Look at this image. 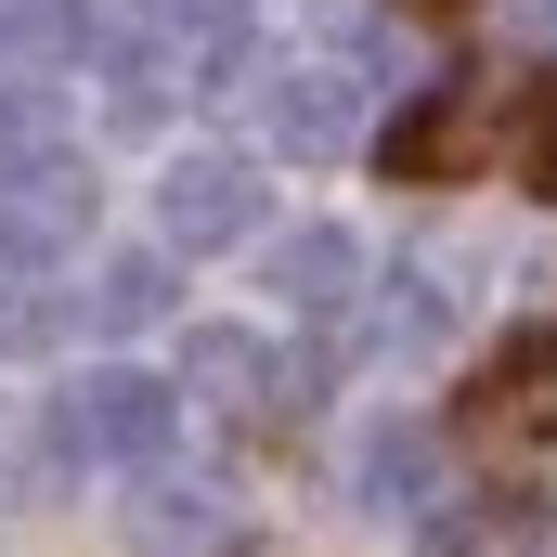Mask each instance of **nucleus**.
<instances>
[{"instance_id": "obj_1", "label": "nucleus", "mask_w": 557, "mask_h": 557, "mask_svg": "<svg viewBox=\"0 0 557 557\" xmlns=\"http://www.w3.org/2000/svg\"><path fill=\"white\" fill-rule=\"evenodd\" d=\"M169 441H182V376L91 363L78 389H52V454L65 467H169Z\"/></svg>"}, {"instance_id": "obj_2", "label": "nucleus", "mask_w": 557, "mask_h": 557, "mask_svg": "<svg viewBox=\"0 0 557 557\" xmlns=\"http://www.w3.org/2000/svg\"><path fill=\"white\" fill-rule=\"evenodd\" d=\"M78 234H91V169H78V143L0 169V273H52V260H78Z\"/></svg>"}, {"instance_id": "obj_3", "label": "nucleus", "mask_w": 557, "mask_h": 557, "mask_svg": "<svg viewBox=\"0 0 557 557\" xmlns=\"http://www.w3.org/2000/svg\"><path fill=\"white\" fill-rule=\"evenodd\" d=\"M260 208H273V182H260L247 156H221V143H208V156H182V169L156 182V234H169L182 260L247 247V234H260Z\"/></svg>"}, {"instance_id": "obj_4", "label": "nucleus", "mask_w": 557, "mask_h": 557, "mask_svg": "<svg viewBox=\"0 0 557 557\" xmlns=\"http://www.w3.org/2000/svg\"><path fill=\"white\" fill-rule=\"evenodd\" d=\"M506 143V91L493 78H441L416 117H389V182H454Z\"/></svg>"}, {"instance_id": "obj_5", "label": "nucleus", "mask_w": 557, "mask_h": 557, "mask_svg": "<svg viewBox=\"0 0 557 557\" xmlns=\"http://www.w3.org/2000/svg\"><path fill=\"white\" fill-rule=\"evenodd\" d=\"M363 65H337V52H311V65H285L273 91H260V131L285 143V156H337V143L363 131Z\"/></svg>"}, {"instance_id": "obj_6", "label": "nucleus", "mask_w": 557, "mask_h": 557, "mask_svg": "<svg viewBox=\"0 0 557 557\" xmlns=\"http://www.w3.org/2000/svg\"><path fill=\"white\" fill-rule=\"evenodd\" d=\"M182 403H221V416H273V403H298V376H285L273 350L247 337V324H195L182 337Z\"/></svg>"}, {"instance_id": "obj_7", "label": "nucleus", "mask_w": 557, "mask_h": 557, "mask_svg": "<svg viewBox=\"0 0 557 557\" xmlns=\"http://www.w3.org/2000/svg\"><path fill=\"white\" fill-rule=\"evenodd\" d=\"M273 285H285V311H298V324L350 337V311H363V247H350L337 221H298V234L273 247Z\"/></svg>"}, {"instance_id": "obj_8", "label": "nucleus", "mask_w": 557, "mask_h": 557, "mask_svg": "<svg viewBox=\"0 0 557 557\" xmlns=\"http://www.w3.org/2000/svg\"><path fill=\"white\" fill-rule=\"evenodd\" d=\"M350 480H363L376 519H428V506H441V428L428 416H376L363 454H350Z\"/></svg>"}, {"instance_id": "obj_9", "label": "nucleus", "mask_w": 557, "mask_h": 557, "mask_svg": "<svg viewBox=\"0 0 557 557\" xmlns=\"http://www.w3.org/2000/svg\"><path fill=\"white\" fill-rule=\"evenodd\" d=\"M545 376H557L545 350H506V363L480 376V403H467V428H480V441H532V428H557V389H545Z\"/></svg>"}, {"instance_id": "obj_10", "label": "nucleus", "mask_w": 557, "mask_h": 557, "mask_svg": "<svg viewBox=\"0 0 557 557\" xmlns=\"http://www.w3.org/2000/svg\"><path fill=\"white\" fill-rule=\"evenodd\" d=\"M131 532H143V545H208V532H221V480H195V467H143Z\"/></svg>"}, {"instance_id": "obj_11", "label": "nucleus", "mask_w": 557, "mask_h": 557, "mask_svg": "<svg viewBox=\"0 0 557 557\" xmlns=\"http://www.w3.org/2000/svg\"><path fill=\"white\" fill-rule=\"evenodd\" d=\"M169 311V247H117L91 273V324H156Z\"/></svg>"}, {"instance_id": "obj_12", "label": "nucleus", "mask_w": 557, "mask_h": 557, "mask_svg": "<svg viewBox=\"0 0 557 557\" xmlns=\"http://www.w3.org/2000/svg\"><path fill=\"white\" fill-rule=\"evenodd\" d=\"M52 13H26V0H0V104H26V91H52Z\"/></svg>"}, {"instance_id": "obj_13", "label": "nucleus", "mask_w": 557, "mask_h": 557, "mask_svg": "<svg viewBox=\"0 0 557 557\" xmlns=\"http://www.w3.org/2000/svg\"><path fill=\"white\" fill-rule=\"evenodd\" d=\"M519 169H532V195H557V91H532V117H519Z\"/></svg>"}, {"instance_id": "obj_14", "label": "nucleus", "mask_w": 557, "mask_h": 557, "mask_svg": "<svg viewBox=\"0 0 557 557\" xmlns=\"http://www.w3.org/2000/svg\"><path fill=\"white\" fill-rule=\"evenodd\" d=\"M519 13H532V26H557V0H519Z\"/></svg>"}]
</instances>
